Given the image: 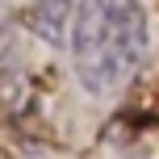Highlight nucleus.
<instances>
[{
  "label": "nucleus",
  "instance_id": "1",
  "mask_svg": "<svg viewBox=\"0 0 159 159\" xmlns=\"http://www.w3.org/2000/svg\"><path fill=\"white\" fill-rule=\"evenodd\" d=\"M67 30L75 75L92 96H117L151 50V21L138 0H80Z\"/></svg>",
  "mask_w": 159,
  "mask_h": 159
},
{
  "label": "nucleus",
  "instance_id": "2",
  "mask_svg": "<svg viewBox=\"0 0 159 159\" xmlns=\"http://www.w3.org/2000/svg\"><path fill=\"white\" fill-rule=\"evenodd\" d=\"M25 92V55H21V38L17 25L8 17H0V113L17 109Z\"/></svg>",
  "mask_w": 159,
  "mask_h": 159
},
{
  "label": "nucleus",
  "instance_id": "3",
  "mask_svg": "<svg viewBox=\"0 0 159 159\" xmlns=\"http://www.w3.org/2000/svg\"><path fill=\"white\" fill-rule=\"evenodd\" d=\"M71 13H75V0H34V30L46 42H63Z\"/></svg>",
  "mask_w": 159,
  "mask_h": 159
}]
</instances>
